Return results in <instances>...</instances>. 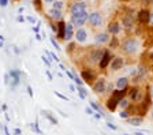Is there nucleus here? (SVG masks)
<instances>
[{"mask_svg":"<svg viewBox=\"0 0 153 135\" xmlns=\"http://www.w3.org/2000/svg\"><path fill=\"white\" fill-rule=\"evenodd\" d=\"M118 105H119V101L115 100V98H114L112 96L109 97V98H108V101H107V108H108L109 111H111V112H114V111L116 109V106H118Z\"/></svg>","mask_w":153,"mask_h":135,"instance_id":"4468645a","label":"nucleus"},{"mask_svg":"<svg viewBox=\"0 0 153 135\" xmlns=\"http://www.w3.org/2000/svg\"><path fill=\"white\" fill-rule=\"evenodd\" d=\"M119 106H120V108H126V106H129V101H127V98H123V100H120V103H119Z\"/></svg>","mask_w":153,"mask_h":135,"instance_id":"393cba45","label":"nucleus"},{"mask_svg":"<svg viewBox=\"0 0 153 135\" xmlns=\"http://www.w3.org/2000/svg\"><path fill=\"white\" fill-rule=\"evenodd\" d=\"M42 60L45 61V63H47V64H48V66L51 64V61H49V60H48V59H47V58H44V56H42Z\"/></svg>","mask_w":153,"mask_h":135,"instance_id":"4c0bfd02","label":"nucleus"},{"mask_svg":"<svg viewBox=\"0 0 153 135\" xmlns=\"http://www.w3.org/2000/svg\"><path fill=\"white\" fill-rule=\"evenodd\" d=\"M149 60H150V61H153V51L149 53Z\"/></svg>","mask_w":153,"mask_h":135,"instance_id":"58836bf2","label":"nucleus"},{"mask_svg":"<svg viewBox=\"0 0 153 135\" xmlns=\"http://www.w3.org/2000/svg\"><path fill=\"white\" fill-rule=\"evenodd\" d=\"M107 127H109V128H112V130H118V127H116V125H115V124H112V123H109V122L107 123Z\"/></svg>","mask_w":153,"mask_h":135,"instance_id":"7c9ffc66","label":"nucleus"},{"mask_svg":"<svg viewBox=\"0 0 153 135\" xmlns=\"http://www.w3.org/2000/svg\"><path fill=\"white\" fill-rule=\"evenodd\" d=\"M45 116H47V117H48L49 120H51V122L53 123V124H58V120H56V119H53V117H52V116H51V115H49L48 112H45Z\"/></svg>","mask_w":153,"mask_h":135,"instance_id":"bb28decb","label":"nucleus"},{"mask_svg":"<svg viewBox=\"0 0 153 135\" xmlns=\"http://www.w3.org/2000/svg\"><path fill=\"white\" fill-rule=\"evenodd\" d=\"M47 75H48V78H49V80H52V75L49 74V71H47Z\"/></svg>","mask_w":153,"mask_h":135,"instance_id":"a19ab883","label":"nucleus"},{"mask_svg":"<svg viewBox=\"0 0 153 135\" xmlns=\"http://www.w3.org/2000/svg\"><path fill=\"white\" fill-rule=\"evenodd\" d=\"M108 30H109V33H112V34H118V33L120 32V26L118 25V23H111V25L108 26Z\"/></svg>","mask_w":153,"mask_h":135,"instance_id":"4be33fe9","label":"nucleus"},{"mask_svg":"<svg viewBox=\"0 0 153 135\" xmlns=\"http://www.w3.org/2000/svg\"><path fill=\"white\" fill-rule=\"evenodd\" d=\"M129 96H130V98L134 101V103H140V101H142L143 91L140 89V87H131V90L129 91Z\"/></svg>","mask_w":153,"mask_h":135,"instance_id":"f03ea898","label":"nucleus"},{"mask_svg":"<svg viewBox=\"0 0 153 135\" xmlns=\"http://www.w3.org/2000/svg\"><path fill=\"white\" fill-rule=\"evenodd\" d=\"M123 64H124V59L120 58V56H116V58H112L111 63H109V68L112 71H118L123 67Z\"/></svg>","mask_w":153,"mask_h":135,"instance_id":"7ed1b4c3","label":"nucleus"},{"mask_svg":"<svg viewBox=\"0 0 153 135\" xmlns=\"http://www.w3.org/2000/svg\"><path fill=\"white\" fill-rule=\"evenodd\" d=\"M152 97H153V89H152Z\"/></svg>","mask_w":153,"mask_h":135,"instance_id":"09e8293b","label":"nucleus"},{"mask_svg":"<svg viewBox=\"0 0 153 135\" xmlns=\"http://www.w3.org/2000/svg\"><path fill=\"white\" fill-rule=\"evenodd\" d=\"M143 122V117H141V116H133V117H130L129 119V123H130L131 125H135V127H138V125H141Z\"/></svg>","mask_w":153,"mask_h":135,"instance_id":"6ab92c4d","label":"nucleus"},{"mask_svg":"<svg viewBox=\"0 0 153 135\" xmlns=\"http://www.w3.org/2000/svg\"><path fill=\"white\" fill-rule=\"evenodd\" d=\"M74 82H75V83H77V85H78V86H82V85H84V82H82V80L79 79L78 77H77V75H75V77H74Z\"/></svg>","mask_w":153,"mask_h":135,"instance_id":"cd10ccee","label":"nucleus"},{"mask_svg":"<svg viewBox=\"0 0 153 135\" xmlns=\"http://www.w3.org/2000/svg\"><path fill=\"white\" fill-rule=\"evenodd\" d=\"M127 85H129V79L126 77H122L116 80L115 86H116L118 90H124V89H127Z\"/></svg>","mask_w":153,"mask_h":135,"instance_id":"9d476101","label":"nucleus"},{"mask_svg":"<svg viewBox=\"0 0 153 135\" xmlns=\"http://www.w3.org/2000/svg\"><path fill=\"white\" fill-rule=\"evenodd\" d=\"M112 60V55L109 51H104V55H103V58H101L100 63H98V66H100L101 70H105V68L109 66V63H111Z\"/></svg>","mask_w":153,"mask_h":135,"instance_id":"39448f33","label":"nucleus"},{"mask_svg":"<svg viewBox=\"0 0 153 135\" xmlns=\"http://www.w3.org/2000/svg\"><path fill=\"white\" fill-rule=\"evenodd\" d=\"M105 87H107V83H105V79H103V78H100L98 80H96V83L93 85L95 93H104Z\"/></svg>","mask_w":153,"mask_h":135,"instance_id":"0eeeda50","label":"nucleus"},{"mask_svg":"<svg viewBox=\"0 0 153 135\" xmlns=\"http://www.w3.org/2000/svg\"><path fill=\"white\" fill-rule=\"evenodd\" d=\"M150 117L153 119V108H152V111H150Z\"/></svg>","mask_w":153,"mask_h":135,"instance_id":"c03bdc74","label":"nucleus"},{"mask_svg":"<svg viewBox=\"0 0 153 135\" xmlns=\"http://www.w3.org/2000/svg\"><path fill=\"white\" fill-rule=\"evenodd\" d=\"M138 48H140V42L137 38H127L122 44V51L127 55H134L138 51Z\"/></svg>","mask_w":153,"mask_h":135,"instance_id":"f257e3e1","label":"nucleus"},{"mask_svg":"<svg viewBox=\"0 0 153 135\" xmlns=\"http://www.w3.org/2000/svg\"><path fill=\"white\" fill-rule=\"evenodd\" d=\"M103 55H104V51H103V49H100V48L95 49V51H92L90 52V56H89L90 63H100Z\"/></svg>","mask_w":153,"mask_h":135,"instance_id":"423d86ee","label":"nucleus"},{"mask_svg":"<svg viewBox=\"0 0 153 135\" xmlns=\"http://www.w3.org/2000/svg\"><path fill=\"white\" fill-rule=\"evenodd\" d=\"M119 116L123 117V119H127V117H129V112H127V111H122V112L119 113Z\"/></svg>","mask_w":153,"mask_h":135,"instance_id":"c85d7f7f","label":"nucleus"},{"mask_svg":"<svg viewBox=\"0 0 153 135\" xmlns=\"http://www.w3.org/2000/svg\"><path fill=\"white\" fill-rule=\"evenodd\" d=\"M108 40H109V35L107 33H100V34L96 35V42L97 44H105Z\"/></svg>","mask_w":153,"mask_h":135,"instance_id":"a211bd4d","label":"nucleus"},{"mask_svg":"<svg viewBox=\"0 0 153 135\" xmlns=\"http://www.w3.org/2000/svg\"><path fill=\"white\" fill-rule=\"evenodd\" d=\"M51 41H52V44L55 45V48H56V49H62V48H60V46H59V44H58V42L55 41V40H51Z\"/></svg>","mask_w":153,"mask_h":135,"instance_id":"f704fd0d","label":"nucleus"},{"mask_svg":"<svg viewBox=\"0 0 153 135\" xmlns=\"http://www.w3.org/2000/svg\"><path fill=\"white\" fill-rule=\"evenodd\" d=\"M90 104H92V108H93L95 111H97V112H98V105H97V104H96V103H90Z\"/></svg>","mask_w":153,"mask_h":135,"instance_id":"473e14b6","label":"nucleus"},{"mask_svg":"<svg viewBox=\"0 0 153 135\" xmlns=\"http://www.w3.org/2000/svg\"><path fill=\"white\" fill-rule=\"evenodd\" d=\"M86 19H88V13H86V11L72 15V23H74L75 26H82Z\"/></svg>","mask_w":153,"mask_h":135,"instance_id":"20e7f679","label":"nucleus"},{"mask_svg":"<svg viewBox=\"0 0 153 135\" xmlns=\"http://www.w3.org/2000/svg\"><path fill=\"white\" fill-rule=\"evenodd\" d=\"M143 3L146 6H150V4H153V0H143Z\"/></svg>","mask_w":153,"mask_h":135,"instance_id":"c9c22d12","label":"nucleus"},{"mask_svg":"<svg viewBox=\"0 0 153 135\" xmlns=\"http://www.w3.org/2000/svg\"><path fill=\"white\" fill-rule=\"evenodd\" d=\"M122 23H123V26L126 27V29H131L134 25V18L133 15H124L123 19H122Z\"/></svg>","mask_w":153,"mask_h":135,"instance_id":"9b49d317","label":"nucleus"},{"mask_svg":"<svg viewBox=\"0 0 153 135\" xmlns=\"http://www.w3.org/2000/svg\"><path fill=\"white\" fill-rule=\"evenodd\" d=\"M70 90H71V91H75V87L71 85V86H70Z\"/></svg>","mask_w":153,"mask_h":135,"instance_id":"37998d69","label":"nucleus"},{"mask_svg":"<svg viewBox=\"0 0 153 135\" xmlns=\"http://www.w3.org/2000/svg\"><path fill=\"white\" fill-rule=\"evenodd\" d=\"M112 87H114V85H111V83H109L107 87H105V90H107L108 93H109V91H112Z\"/></svg>","mask_w":153,"mask_h":135,"instance_id":"72a5a7b5","label":"nucleus"},{"mask_svg":"<svg viewBox=\"0 0 153 135\" xmlns=\"http://www.w3.org/2000/svg\"><path fill=\"white\" fill-rule=\"evenodd\" d=\"M82 78H84V80H86V82H93L96 77H95V72H93V71L84 70L82 71Z\"/></svg>","mask_w":153,"mask_h":135,"instance_id":"ddd939ff","label":"nucleus"},{"mask_svg":"<svg viewBox=\"0 0 153 135\" xmlns=\"http://www.w3.org/2000/svg\"><path fill=\"white\" fill-rule=\"evenodd\" d=\"M126 91H127V89H124V90H118L116 89L115 91H112V97L120 103V100H123L124 96H126Z\"/></svg>","mask_w":153,"mask_h":135,"instance_id":"2eb2a0df","label":"nucleus"},{"mask_svg":"<svg viewBox=\"0 0 153 135\" xmlns=\"http://www.w3.org/2000/svg\"><path fill=\"white\" fill-rule=\"evenodd\" d=\"M0 6L6 7V6H7V0H0Z\"/></svg>","mask_w":153,"mask_h":135,"instance_id":"e433bc0d","label":"nucleus"},{"mask_svg":"<svg viewBox=\"0 0 153 135\" xmlns=\"http://www.w3.org/2000/svg\"><path fill=\"white\" fill-rule=\"evenodd\" d=\"M10 75H11V79H13V86H15V85L19 83V78H21L19 71H11Z\"/></svg>","mask_w":153,"mask_h":135,"instance_id":"aec40b11","label":"nucleus"},{"mask_svg":"<svg viewBox=\"0 0 153 135\" xmlns=\"http://www.w3.org/2000/svg\"><path fill=\"white\" fill-rule=\"evenodd\" d=\"M135 135H143V134H142V132H137V134H135Z\"/></svg>","mask_w":153,"mask_h":135,"instance_id":"a18cd8bd","label":"nucleus"},{"mask_svg":"<svg viewBox=\"0 0 153 135\" xmlns=\"http://www.w3.org/2000/svg\"><path fill=\"white\" fill-rule=\"evenodd\" d=\"M86 113H88V115H95V112H93V109H92V108H88V106H86Z\"/></svg>","mask_w":153,"mask_h":135,"instance_id":"2f4dec72","label":"nucleus"},{"mask_svg":"<svg viewBox=\"0 0 153 135\" xmlns=\"http://www.w3.org/2000/svg\"><path fill=\"white\" fill-rule=\"evenodd\" d=\"M47 1H53V0H47Z\"/></svg>","mask_w":153,"mask_h":135,"instance_id":"de8ad7c7","label":"nucleus"},{"mask_svg":"<svg viewBox=\"0 0 153 135\" xmlns=\"http://www.w3.org/2000/svg\"><path fill=\"white\" fill-rule=\"evenodd\" d=\"M72 37H74V29H72V25H66L64 40H71Z\"/></svg>","mask_w":153,"mask_h":135,"instance_id":"f3484780","label":"nucleus"},{"mask_svg":"<svg viewBox=\"0 0 153 135\" xmlns=\"http://www.w3.org/2000/svg\"><path fill=\"white\" fill-rule=\"evenodd\" d=\"M64 29H66V23L59 22V25H58V37L59 38L64 40Z\"/></svg>","mask_w":153,"mask_h":135,"instance_id":"412c9836","label":"nucleus"},{"mask_svg":"<svg viewBox=\"0 0 153 135\" xmlns=\"http://www.w3.org/2000/svg\"><path fill=\"white\" fill-rule=\"evenodd\" d=\"M27 91H29V94H30V96H33V91H32V87H27Z\"/></svg>","mask_w":153,"mask_h":135,"instance_id":"ea45409f","label":"nucleus"},{"mask_svg":"<svg viewBox=\"0 0 153 135\" xmlns=\"http://www.w3.org/2000/svg\"><path fill=\"white\" fill-rule=\"evenodd\" d=\"M85 8H86V6H85L84 3H75L74 6L71 7V14H72V15H75V14L84 13V11H86Z\"/></svg>","mask_w":153,"mask_h":135,"instance_id":"f8f14e48","label":"nucleus"},{"mask_svg":"<svg viewBox=\"0 0 153 135\" xmlns=\"http://www.w3.org/2000/svg\"><path fill=\"white\" fill-rule=\"evenodd\" d=\"M122 1H129V0H122Z\"/></svg>","mask_w":153,"mask_h":135,"instance_id":"49530a36","label":"nucleus"},{"mask_svg":"<svg viewBox=\"0 0 153 135\" xmlns=\"http://www.w3.org/2000/svg\"><path fill=\"white\" fill-rule=\"evenodd\" d=\"M149 19H150V13L148 10H141L138 13V21L141 23H149Z\"/></svg>","mask_w":153,"mask_h":135,"instance_id":"1a4fd4ad","label":"nucleus"},{"mask_svg":"<svg viewBox=\"0 0 153 135\" xmlns=\"http://www.w3.org/2000/svg\"><path fill=\"white\" fill-rule=\"evenodd\" d=\"M55 94H56V96H58V97H60V98H62V100H66V101L69 100V98H67V97H66V96H63V94H60V93H59V91H55Z\"/></svg>","mask_w":153,"mask_h":135,"instance_id":"c756f323","label":"nucleus"},{"mask_svg":"<svg viewBox=\"0 0 153 135\" xmlns=\"http://www.w3.org/2000/svg\"><path fill=\"white\" fill-rule=\"evenodd\" d=\"M89 22L93 26H100L101 22H103V18H101V15L98 13H93L89 15Z\"/></svg>","mask_w":153,"mask_h":135,"instance_id":"6e6552de","label":"nucleus"},{"mask_svg":"<svg viewBox=\"0 0 153 135\" xmlns=\"http://www.w3.org/2000/svg\"><path fill=\"white\" fill-rule=\"evenodd\" d=\"M51 15H52L53 18H56V19H59L62 14H60V11H59V10H52V11H51Z\"/></svg>","mask_w":153,"mask_h":135,"instance_id":"b1692460","label":"nucleus"},{"mask_svg":"<svg viewBox=\"0 0 153 135\" xmlns=\"http://www.w3.org/2000/svg\"><path fill=\"white\" fill-rule=\"evenodd\" d=\"M62 6H63L62 1H56V3L53 4V10H60V8H62Z\"/></svg>","mask_w":153,"mask_h":135,"instance_id":"a878e982","label":"nucleus"},{"mask_svg":"<svg viewBox=\"0 0 153 135\" xmlns=\"http://www.w3.org/2000/svg\"><path fill=\"white\" fill-rule=\"evenodd\" d=\"M123 135H129V134H123Z\"/></svg>","mask_w":153,"mask_h":135,"instance_id":"8fccbe9b","label":"nucleus"},{"mask_svg":"<svg viewBox=\"0 0 153 135\" xmlns=\"http://www.w3.org/2000/svg\"><path fill=\"white\" fill-rule=\"evenodd\" d=\"M86 37H88V33L85 32L84 29H79L77 32V34H75V38H77L78 42H85L86 41Z\"/></svg>","mask_w":153,"mask_h":135,"instance_id":"dca6fc26","label":"nucleus"},{"mask_svg":"<svg viewBox=\"0 0 153 135\" xmlns=\"http://www.w3.org/2000/svg\"><path fill=\"white\" fill-rule=\"evenodd\" d=\"M78 93H79V96H81L82 100H85V98H86V94H88V91H86V90H85L82 86H78Z\"/></svg>","mask_w":153,"mask_h":135,"instance_id":"5701e85b","label":"nucleus"},{"mask_svg":"<svg viewBox=\"0 0 153 135\" xmlns=\"http://www.w3.org/2000/svg\"><path fill=\"white\" fill-rule=\"evenodd\" d=\"M149 22H152V23H153V13L150 14V19H149Z\"/></svg>","mask_w":153,"mask_h":135,"instance_id":"79ce46f5","label":"nucleus"}]
</instances>
